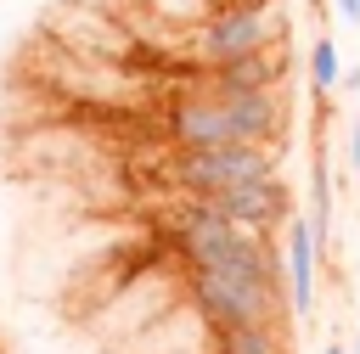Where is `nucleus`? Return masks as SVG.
Segmentation results:
<instances>
[{
	"mask_svg": "<svg viewBox=\"0 0 360 354\" xmlns=\"http://www.w3.org/2000/svg\"><path fill=\"white\" fill-rule=\"evenodd\" d=\"M292 112L281 90H186L180 101H169L163 112V135L174 140V152L191 146H231V140H264L281 146Z\"/></svg>",
	"mask_w": 360,
	"mask_h": 354,
	"instance_id": "nucleus-1",
	"label": "nucleus"
},
{
	"mask_svg": "<svg viewBox=\"0 0 360 354\" xmlns=\"http://www.w3.org/2000/svg\"><path fill=\"white\" fill-rule=\"evenodd\" d=\"M186 298L214 332L242 320H281L287 309L281 253L270 264H186Z\"/></svg>",
	"mask_w": 360,
	"mask_h": 354,
	"instance_id": "nucleus-2",
	"label": "nucleus"
},
{
	"mask_svg": "<svg viewBox=\"0 0 360 354\" xmlns=\"http://www.w3.org/2000/svg\"><path fill=\"white\" fill-rule=\"evenodd\" d=\"M174 247H180L186 264H270L276 258L270 236L225 219L202 197H186L180 202V214H174Z\"/></svg>",
	"mask_w": 360,
	"mask_h": 354,
	"instance_id": "nucleus-3",
	"label": "nucleus"
},
{
	"mask_svg": "<svg viewBox=\"0 0 360 354\" xmlns=\"http://www.w3.org/2000/svg\"><path fill=\"white\" fill-rule=\"evenodd\" d=\"M264 174H281V146H264V140L191 146V152H174V163H169V180L186 197H208V191H225L242 180H264Z\"/></svg>",
	"mask_w": 360,
	"mask_h": 354,
	"instance_id": "nucleus-4",
	"label": "nucleus"
},
{
	"mask_svg": "<svg viewBox=\"0 0 360 354\" xmlns=\"http://www.w3.org/2000/svg\"><path fill=\"white\" fill-rule=\"evenodd\" d=\"M281 39H287V22H281L276 6H236V0H225L219 11H208L197 22L191 56H197V67H225V62H236L248 51H264V45H281Z\"/></svg>",
	"mask_w": 360,
	"mask_h": 354,
	"instance_id": "nucleus-5",
	"label": "nucleus"
},
{
	"mask_svg": "<svg viewBox=\"0 0 360 354\" xmlns=\"http://www.w3.org/2000/svg\"><path fill=\"white\" fill-rule=\"evenodd\" d=\"M202 202H208V208H219L225 219H236V225L259 230V236H270L276 225H287V219H292V197H287V180H281V174H264V180H242V185L208 191Z\"/></svg>",
	"mask_w": 360,
	"mask_h": 354,
	"instance_id": "nucleus-6",
	"label": "nucleus"
},
{
	"mask_svg": "<svg viewBox=\"0 0 360 354\" xmlns=\"http://www.w3.org/2000/svg\"><path fill=\"white\" fill-rule=\"evenodd\" d=\"M315 258H321V242L309 230V219H287L281 225V275H287V309L298 320L315 315Z\"/></svg>",
	"mask_w": 360,
	"mask_h": 354,
	"instance_id": "nucleus-7",
	"label": "nucleus"
},
{
	"mask_svg": "<svg viewBox=\"0 0 360 354\" xmlns=\"http://www.w3.org/2000/svg\"><path fill=\"white\" fill-rule=\"evenodd\" d=\"M202 90H281L287 84V51L281 45H264V51H248L225 67H202L197 79Z\"/></svg>",
	"mask_w": 360,
	"mask_h": 354,
	"instance_id": "nucleus-8",
	"label": "nucleus"
},
{
	"mask_svg": "<svg viewBox=\"0 0 360 354\" xmlns=\"http://www.w3.org/2000/svg\"><path fill=\"white\" fill-rule=\"evenodd\" d=\"M214 354H287V337L276 320H242L214 332Z\"/></svg>",
	"mask_w": 360,
	"mask_h": 354,
	"instance_id": "nucleus-9",
	"label": "nucleus"
},
{
	"mask_svg": "<svg viewBox=\"0 0 360 354\" xmlns=\"http://www.w3.org/2000/svg\"><path fill=\"white\" fill-rule=\"evenodd\" d=\"M309 230H315L321 247L332 242V169H326V152L309 157Z\"/></svg>",
	"mask_w": 360,
	"mask_h": 354,
	"instance_id": "nucleus-10",
	"label": "nucleus"
},
{
	"mask_svg": "<svg viewBox=\"0 0 360 354\" xmlns=\"http://www.w3.org/2000/svg\"><path fill=\"white\" fill-rule=\"evenodd\" d=\"M309 90L315 96L343 90V56H338V39L332 34H315V45H309Z\"/></svg>",
	"mask_w": 360,
	"mask_h": 354,
	"instance_id": "nucleus-11",
	"label": "nucleus"
},
{
	"mask_svg": "<svg viewBox=\"0 0 360 354\" xmlns=\"http://www.w3.org/2000/svg\"><path fill=\"white\" fill-rule=\"evenodd\" d=\"M338 6V22L343 28H360V0H332Z\"/></svg>",
	"mask_w": 360,
	"mask_h": 354,
	"instance_id": "nucleus-12",
	"label": "nucleus"
},
{
	"mask_svg": "<svg viewBox=\"0 0 360 354\" xmlns=\"http://www.w3.org/2000/svg\"><path fill=\"white\" fill-rule=\"evenodd\" d=\"M343 157H349V169H360V118L349 124V146H343Z\"/></svg>",
	"mask_w": 360,
	"mask_h": 354,
	"instance_id": "nucleus-13",
	"label": "nucleus"
},
{
	"mask_svg": "<svg viewBox=\"0 0 360 354\" xmlns=\"http://www.w3.org/2000/svg\"><path fill=\"white\" fill-rule=\"evenodd\" d=\"M343 90H354V96H360V62H354V67H343Z\"/></svg>",
	"mask_w": 360,
	"mask_h": 354,
	"instance_id": "nucleus-14",
	"label": "nucleus"
},
{
	"mask_svg": "<svg viewBox=\"0 0 360 354\" xmlns=\"http://www.w3.org/2000/svg\"><path fill=\"white\" fill-rule=\"evenodd\" d=\"M321 354H349V348H343V343H326V348H321Z\"/></svg>",
	"mask_w": 360,
	"mask_h": 354,
	"instance_id": "nucleus-15",
	"label": "nucleus"
},
{
	"mask_svg": "<svg viewBox=\"0 0 360 354\" xmlns=\"http://www.w3.org/2000/svg\"><path fill=\"white\" fill-rule=\"evenodd\" d=\"M349 354H360V332H354V343H349Z\"/></svg>",
	"mask_w": 360,
	"mask_h": 354,
	"instance_id": "nucleus-16",
	"label": "nucleus"
},
{
	"mask_svg": "<svg viewBox=\"0 0 360 354\" xmlns=\"http://www.w3.org/2000/svg\"><path fill=\"white\" fill-rule=\"evenodd\" d=\"M315 6H321V0H315Z\"/></svg>",
	"mask_w": 360,
	"mask_h": 354,
	"instance_id": "nucleus-17",
	"label": "nucleus"
}]
</instances>
